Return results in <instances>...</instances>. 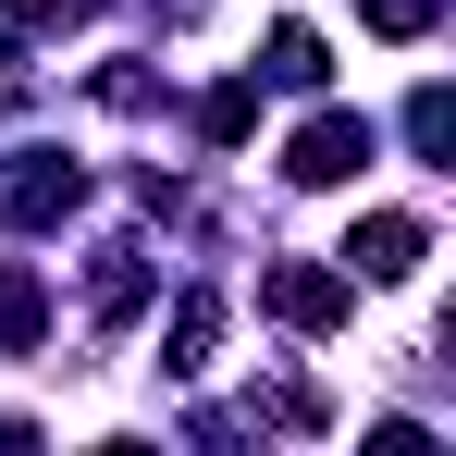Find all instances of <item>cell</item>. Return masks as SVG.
Listing matches in <instances>:
<instances>
[{"label": "cell", "instance_id": "cell-12", "mask_svg": "<svg viewBox=\"0 0 456 456\" xmlns=\"http://www.w3.org/2000/svg\"><path fill=\"white\" fill-rule=\"evenodd\" d=\"M25 37H37V25H25V12L0 0V62H12V75H25Z\"/></svg>", "mask_w": 456, "mask_h": 456}, {"label": "cell", "instance_id": "cell-10", "mask_svg": "<svg viewBox=\"0 0 456 456\" xmlns=\"http://www.w3.org/2000/svg\"><path fill=\"white\" fill-rule=\"evenodd\" d=\"M247 124H259V86H210V99H198V136H210V149H234Z\"/></svg>", "mask_w": 456, "mask_h": 456}, {"label": "cell", "instance_id": "cell-7", "mask_svg": "<svg viewBox=\"0 0 456 456\" xmlns=\"http://www.w3.org/2000/svg\"><path fill=\"white\" fill-rule=\"evenodd\" d=\"M210 333H223V297H185V308H173V358H160V370H210Z\"/></svg>", "mask_w": 456, "mask_h": 456}, {"label": "cell", "instance_id": "cell-6", "mask_svg": "<svg viewBox=\"0 0 456 456\" xmlns=\"http://www.w3.org/2000/svg\"><path fill=\"white\" fill-rule=\"evenodd\" d=\"M259 75H272V86H321L333 62H321V37H308V25H272V50H259Z\"/></svg>", "mask_w": 456, "mask_h": 456}, {"label": "cell", "instance_id": "cell-2", "mask_svg": "<svg viewBox=\"0 0 456 456\" xmlns=\"http://www.w3.org/2000/svg\"><path fill=\"white\" fill-rule=\"evenodd\" d=\"M259 308H272L284 333H333V321L358 308V284H346V272H321V259H272V272H259Z\"/></svg>", "mask_w": 456, "mask_h": 456}, {"label": "cell", "instance_id": "cell-3", "mask_svg": "<svg viewBox=\"0 0 456 456\" xmlns=\"http://www.w3.org/2000/svg\"><path fill=\"white\" fill-rule=\"evenodd\" d=\"M419 259H432V223L419 210H370V223L346 234V284H407Z\"/></svg>", "mask_w": 456, "mask_h": 456}, {"label": "cell", "instance_id": "cell-9", "mask_svg": "<svg viewBox=\"0 0 456 456\" xmlns=\"http://www.w3.org/2000/svg\"><path fill=\"white\" fill-rule=\"evenodd\" d=\"M136 297H149V259L136 247H99V321H124Z\"/></svg>", "mask_w": 456, "mask_h": 456}, {"label": "cell", "instance_id": "cell-4", "mask_svg": "<svg viewBox=\"0 0 456 456\" xmlns=\"http://www.w3.org/2000/svg\"><path fill=\"white\" fill-rule=\"evenodd\" d=\"M75 198H86V173L62 149H25V173L0 185V210H12V234H50V223H75Z\"/></svg>", "mask_w": 456, "mask_h": 456}, {"label": "cell", "instance_id": "cell-5", "mask_svg": "<svg viewBox=\"0 0 456 456\" xmlns=\"http://www.w3.org/2000/svg\"><path fill=\"white\" fill-rule=\"evenodd\" d=\"M0 346H12V358L50 346V284H37L25 259H0Z\"/></svg>", "mask_w": 456, "mask_h": 456}, {"label": "cell", "instance_id": "cell-1", "mask_svg": "<svg viewBox=\"0 0 456 456\" xmlns=\"http://www.w3.org/2000/svg\"><path fill=\"white\" fill-rule=\"evenodd\" d=\"M370 160H382V124H370V111H308L297 149H284V173H297V185H358Z\"/></svg>", "mask_w": 456, "mask_h": 456}, {"label": "cell", "instance_id": "cell-11", "mask_svg": "<svg viewBox=\"0 0 456 456\" xmlns=\"http://www.w3.org/2000/svg\"><path fill=\"white\" fill-rule=\"evenodd\" d=\"M358 25H370V37H432L444 0H358Z\"/></svg>", "mask_w": 456, "mask_h": 456}, {"label": "cell", "instance_id": "cell-8", "mask_svg": "<svg viewBox=\"0 0 456 456\" xmlns=\"http://www.w3.org/2000/svg\"><path fill=\"white\" fill-rule=\"evenodd\" d=\"M407 149H419V160H456V99H444V86L407 99Z\"/></svg>", "mask_w": 456, "mask_h": 456}, {"label": "cell", "instance_id": "cell-13", "mask_svg": "<svg viewBox=\"0 0 456 456\" xmlns=\"http://www.w3.org/2000/svg\"><path fill=\"white\" fill-rule=\"evenodd\" d=\"M86 12H99V0H37L25 25H86Z\"/></svg>", "mask_w": 456, "mask_h": 456}]
</instances>
